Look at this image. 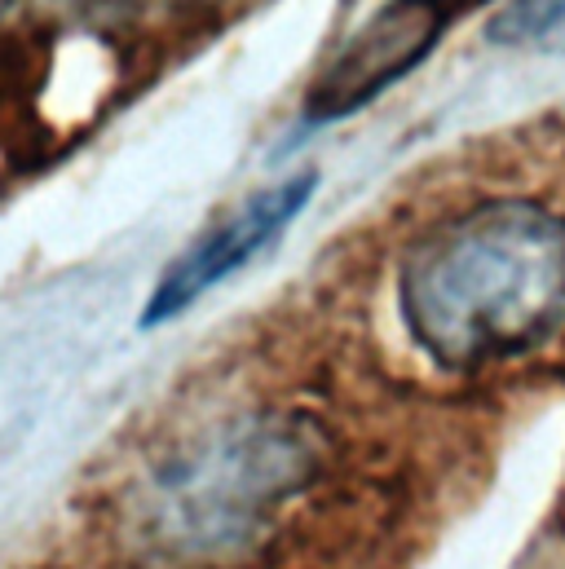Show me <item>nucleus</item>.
<instances>
[{
    "instance_id": "1",
    "label": "nucleus",
    "mask_w": 565,
    "mask_h": 569,
    "mask_svg": "<svg viewBox=\"0 0 565 569\" xmlns=\"http://www.w3.org/2000/svg\"><path fill=\"white\" fill-rule=\"evenodd\" d=\"M340 446L300 407L230 411L168 441L125 495V535L168 569L270 566L331 495Z\"/></svg>"
},
{
    "instance_id": "2",
    "label": "nucleus",
    "mask_w": 565,
    "mask_h": 569,
    "mask_svg": "<svg viewBox=\"0 0 565 569\" xmlns=\"http://www.w3.org/2000/svg\"><path fill=\"white\" fill-rule=\"evenodd\" d=\"M398 318L455 376L544 349L565 327V217L504 194L433 221L398 261Z\"/></svg>"
},
{
    "instance_id": "3",
    "label": "nucleus",
    "mask_w": 565,
    "mask_h": 569,
    "mask_svg": "<svg viewBox=\"0 0 565 569\" xmlns=\"http://www.w3.org/2000/svg\"><path fill=\"white\" fill-rule=\"evenodd\" d=\"M455 9V0H385L314 76L305 93V124L349 120L407 80L442 44Z\"/></svg>"
},
{
    "instance_id": "4",
    "label": "nucleus",
    "mask_w": 565,
    "mask_h": 569,
    "mask_svg": "<svg viewBox=\"0 0 565 569\" xmlns=\"http://www.w3.org/2000/svg\"><path fill=\"white\" fill-rule=\"evenodd\" d=\"M318 190V172L305 168L296 177H282L275 186L257 190L252 199H244L230 217H221L217 226H208L155 283L146 309H141V327H159L172 322L177 313H186L199 296H208L212 287H221L230 274H239L244 266H252L261 252H270L287 234V226L309 208Z\"/></svg>"
},
{
    "instance_id": "5",
    "label": "nucleus",
    "mask_w": 565,
    "mask_h": 569,
    "mask_svg": "<svg viewBox=\"0 0 565 569\" xmlns=\"http://www.w3.org/2000/svg\"><path fill=\"white\" fill-rule=\"evenodd\" d=\"M129 13H186L195 4H212V0H116Z\"/></svg>"
},
{
    "instance_id": "6",
    "label": "nucleus",
    "mask_w": 565,
    "mask_h": 569,
    "mask_svg": "<svg viewBox=\"0 0 565 569\" xmlns=\"http://www.w3.org/2000/svg\"><path fill=\"white\" fill-rule=\"evenodd\" d=\"M9 4H13V0H0V18H4V13H9Z\"/></svg>"
}]
</instances>
